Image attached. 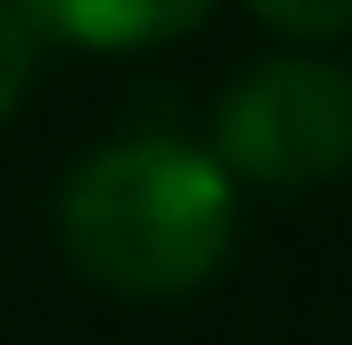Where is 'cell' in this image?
Masks as SVG:
<instances>
[{
  "label": "cell",
  "mask_w": 352,
  "mask_h": 345,
  "mask_svg": "<svg viewBox=\"0 0 352 345\" xmlns=\"http://www.w3.org/2000/svg\"><path fill=\"white\" fill-rule=\"evenodd\" d=\"M55 236L63 259L110 298H188L235 243V180L196 141L133 134L71 165Z\"/></svg>",
  "instance_id": "cell-1"
},
{
  "label": "cell",
  "mask_w": 352,
  "mask_h": 345,
  "mask_svg": "<svg viewBox=\"0 0 352 345\" xmlns=\"http://www.w3.org/2000/svg\"><path fill=\"white\" fill-rule=\"evenodd\" d=\"M212 157L251 189H314L352 165V71L321 55H266L219 94Z\"/></svg>",
  "instance_id": "cell-2"
},
{
  "label": "cell",
  "mask_w": 352,
  "mask_h": 345,
  "mask_svg": "<svg viewBox=\"0 0 352 345\" xmlns=\"http://www.w3.org/2000/svg\"><path fill=\"white\" fill-rule=\"evenodd\" d=\"M219 0H16V16L32 24V39H63V48H94V55H133V48H164L188 39Z\"/></svg>",
  "instance_id": "cell-3"
},
{
  "label": "cell",
  "mask_w": 352,
  "mask_h": 345,
  "mask_svg": "<svg viewBox=\"0 0 352 345\" xmlns=\"http://www.w3.org/2000/svg\"><path fill=\"white\" fill-rule=\"evenodd\" d=\"M251 16L266 32L298 39V48H329L352 32V0H251Z\"/></svg>",
  "instance_id": "cell-4"
},
{
  "label": "cell",
  "mask_w": 352,
  "mask_h": 345,
  "mask_svg": "<svg viewBox=\"0 0 352 345\" xmlns=\"http://www.w3.org/2000/svg\"><path fill=\"white\" fill-rule=\"evenodd\" d=\"M32 87V24L16 16V0H0V118L24 103Z\"/></svg>",
  "instance_id": "cell-5"
}]
</instances>
